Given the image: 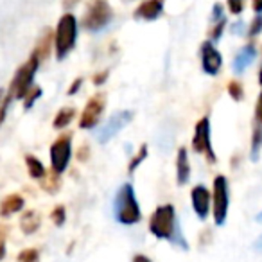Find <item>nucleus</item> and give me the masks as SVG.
I'll return each instance as SVG.
<instances>
[{"instance_id": "obj_17", "label": "nucleus", "mask_w": 262, "mask_h": 262, "mask_svg": "<svg viewBox=\"0 0 262 262\" xmlns=\"http://www.w3.org/2000/svg\"><path fill=\"white\" fill-rule=\"evenodd\" d=\"M226 26V18L225 13H223V6L215 4L214 9H212V27H210V41H217L219 38L223 36V31H225Z\"/></svg>"}, {"instance_id": "obj_34", "label": "nucleus", "mask_w": 262, "mask_h": 262, "mask_svg": "<svg viewBox=\"0 0 262 262\" xmlns=\"http://www.w3.org/2000/svg\"><path fill=\"white\" fill-rule=\"evenodd\" d=\"M106 79H108V70H102V72H97L94 77H92V81H94V84H97V86H101V84L106 83Z\"/></svg>"}, {"instance_id": "obj_35", "label": "nucleus", "mask_w": 262, "mask_h": 262, "mask_svg": "<svg viewBox=\"0 0 262 262\" xmlns=\"http://www.w3.org/2000/svg\"><path fill=\"white\" fill-rule=\"evenodd\" d=\"M81 84H83V79H81V77H77V79H74L72 86L69 88V95H74V94H76V92L81 88Z\"/></svg>"}, {"instance_id": "obj_4", "label": "nucleus", "mask_w": 262, "mask_h": 262, "mask_svg": "<svg viewBox=\"0 0 262 262\" xmlns=\"http://www.w3.org/2000/svg\"><path fill=\"white\" fill-rule=\"evenodd\" d=\"M40 67V61L38 58H34L31 54V58L16 70L15 77L11 79V84H9V90H8V97L13 99H24L26 94L34 86L33 81H34V76H36V70Z\"/></svg>"}, {"instance_id": "obj_37", "label": "nucleus", "mask_w": 262, "mask_h": 262, "mask_svg": "<svg viewBox=\"0 0 262 262\" xmlns=\"http://www.w3.org/2000/svg\"><path fill=\"white\" fill-rule=\"evenodd\" d=\"M77 157H79V160H81V162L86 160V157H88V147H86V146L81 147V149L77 151Z\"/></svg>"}, {"instance_id": "obj_8", "label": "nucleus", "mask_w": 262, "mask_h": 262, "mask_svg": "<svg viewBox=\"0 0 262 262\" xmlns=\"http://www.w3.org/2000/svg\"><path fill=\"white\" fill-rule=\"evenodd\" d=\"M192 147L196 153L205 155L210 164H215V153L212 149V142H210V119L208 117H203L196 124V129H194V137H192Z\"/></svg>"}, {"instance_id": "obj_26", "label": "nucleus", "mask_w": 262, "mask_h": 262, "mask_svg": "<svg viewBox=\"0 0 262 262\" xmlns=\"http://www.w3.org/2000/svg\"><path fill=\"white\" fill-rule=\"evenodd\" d=\"M16 262H40V253L34 248H27V250L20 251Z\"/></svg>"}, {"instance_id": "obj_23", "label": "nucleus", "mask_w": 262, "mask_h": 262, "mask_svg": "<svg viewBox=\"0 0 262 262\" xmlns=\"http://www.w3.org/2000/svg\"><path fill=\"white\" fill-rule=\"evenodd\" d=\"M262 149V126L255 124L253 133H251V160H257Z\"/></svg>"}, {"instance_id": "obj_33", "label": "nucleus", "mask_w": 262, "mask_h": 262, "mask_svg": "<svg viewBox=\"0 0 262 262\" xmlns=\"http://www.w3.org/2000/svg\"><path fill=\"white\" fill-rule=\"evenodd\" d=\"M255 120H257V124H260L262 126V92L258 94L257 106H255Z\"/></svg>"}, {"instance_id": "obj_36", "label": "nucleus", "mask_w": 262, "mask_h": 262, "mask_svg": "<svg viewBox=\"0 0 262 262\" xmlns=\"http://www.w3.org/2000/svg\"><path fill=\"white\" fill-rule=\"evenodd\" d=\"M251 8H253V11L257 13V15H260L262 13V0H251Z\"/></svg>"}, {"instance_id": "obj_18", "label": "nucleus", "mask_w": 262, "mask_h": 262, "mask_svg": "<svg viewBox=\"0 0 262 262\" xmlns=\"http://www.w3.org/2000/svg\"><path fill=\"white\" fill-rule=\"evenodd\" d=\"M24 205H26V201L20 194H8L4 200L0 201V215L8 217V215L16 214V212L22 210Z\"/></svg>"}, {"instance_id": "obj_32", "label": "nucleus", "mask_w": 262, "mask_h": 262, "mask_svg": "<svg viewBox=\"0 0 262 262\" xmlns=\"http://www.w3.org/2000/svg\"><path fill=\"white\" fill-rule=\"evenodd\" d=\"M6 233H8L6 226H0V260H2L6 255Z\"/></svg>"}, {"instance_id": "obj_15", "label": "nucleus", "mask_w": 262, "mask_h": 262, "mask_svg": "<svg viewBox=\"0 0 262 262\" xmlns=\"http://www.w3.org/2000/svg\"><path fill=\"white\" fill-rule=\"evenodd\" d=\"M52 43H54V34H52L51 29H45L43 33H41V36L38 38L36 45H34V51H33V56L34 58H38V61H45V59L49 58V54H51V47Z\"/></svg>"}, {"instance_id": "obj_6", "label": "nucleus", "mask_w": 262, "mask_h": 262, "mask_svg": "<svg viewBox=\"0 0 262 262\" xmlns=\"http://www.w3.org/2000/svg\"><path fill=\"white\" fill-rule=\"evenodd\" d=\"M72 157V135L63 133L52 142L51 146V167L56 174H61L67 171Z\"/></svg>"}, {"instance_id": "obj_12", "label": "nucleus", "mask_w": 262, "mask_h": 262, "mask_svg": "<svg viewBox=\"0 0 262 262\" xmlns=\"http://www.w3.org/2000/svg\"><path fill=\"white\" fill-rule=\"evenodd\" d=\"M190 201H192V208L200 219H207L208 212H210L212 205V194L208 192L207 187L196 185L190 192Z\"/></svg>"}, {"instance_id": "obj_11", "label": "nucleus", "mask_w": 262, "mask_h": 262, "mask_svg": "<svg viewBox=\"0 0 262 262\" xmlns=\"http://www.w3.org/2000/svg\"><path fill=\"white\" fill-rule=\"evenodd\" d=\"M223 65V56L221 52L215 49V45L212 41H205L201 45V67L203 72L208 76H217Z\"/></svg>"}, {"instance_id": "obj_10", "label": "nucleus", "mask_w": 262, "mask_h": 262, "mask_svg": "<svg viewBox=\"0 0 262 262\" xmlns=\"http://www.w3.org/2000/svg\"><path fill=\"white\" fill-rule=\"evenodd\" d=\"M131 120H133V112H129V110L117 112L113 117H110V120L104 124V127L101 129V133H99V142H101V144L110 142V140H112L113 137L119 133V131H122L124 127L131 122Z\"/></svg>"}, {"instance_id": "obj_42", "label": "nucleus", "mask_w": 262, "mask_h": 262, "mask_svg": "<svg viewBox=\"0 0 262 262\" xmlns=\"http://www.w3.org/2000/svg\"><path fill=\"white\" fill-rule=\"evenodd\" d=\"M257 221H258V223H262V212H260V214L257 215Z\"/></svg>"}, {"instance_id": "obj_25", "label": "nucleus", "mask_w": 262, "mask_h": 262, "mask_svg": "<svg viewBox=\"0 0 262 262\" xmlns=\"http://www.w3.org/2000/svg\"><path fill=\"white\" fill-rule=\"evenodd\" d=\"M41 97V88L40 86H33L29 92L26 94V97H24V108L29 110L33 108V104L38 101V99Z\"/></svg>"}, {"instance_id": "obj_19", "label": "nucleus", "mask_w": 262, "mask_h": 262, "mask_svg": "<svg viewBox=\"0 0 262 262\" xmlns=\"http://www.w3.org/2000/svg\"><path fill=\"white\" fill-rule=\"evenodd\" d=\"M40 225H41V217H40V214L34 210H27L26 214L22 215V219H20V228H22V232L27 233V235L36 232V230L40 228Z\"/></svg>"}, {"instance_id": "obj_2", "label": "nucleus", "mask_w": 262, "mask_h": 262, "mask_svg": "<svg viewBox=\"0 0 262 262\" xmlns=\"http://www.w3.org/2000/svg\"><path fill=\"white\" fill-rule=\"evenodd\" d=\"M113 212H115V219L120 225H135L142 217L139 201L135 196V189L131 183H124L120 189L117 190L115 203H113Z\"/></svg>"}, {"instance_id": "obj_31", "label": "nucleus", "mask_w": 262, "mask_h": 262, "mask_svg": "<svg viewBox=\"0 0 262 262\" xmlns=\"http://www.w3.org/2000/svg\"><path fill=\"white\" fill-rule=\"evenodd\" d=\"M226 4H228L230 13H233V15H241V13L244 11V6H246V0H228Z\"/></svg>"}, {"instance_id": "obj_20", "label": "nucleus", "mask_w": 262, "mask_h": 262, "mask_svg": "<svg viewBox=\"0 0 262 262\" xmlns=\"http://www.w3.org/2000/svg\"><path fill=\"white\" fill-rule=\"evenodd\" d=\"M26 165H27V171H29L31 178L41 180L45 174H47V171H45V165L41 164V160H38V158L33 157V155H27V157H26Z\"/></svg>"}, {"instance_id": "obj_5", "label": "nucleus", "mask_w": 262, "mask_h": 262, "mask_svg": "<svg viewBox=\"0 0 262 262\" xmlns=\"http://www.w3.org/2000/svg\"><path fill=\"white\" fill-rule=\"evenodd\" d=\"M113 20V9L106 0H94L83 16V27L88 31H101Z\"/></svg>"}, {"instance_id": "obj_22", "label": "nucleus", "mask_w": 262, "mask_h": 262, "mask_svg": "<svg viewBox=\"0 0 262 262\" xmlns=\"http://www.w3.org/2000/svg\"><path fill=\"white\" fill-rule=\"evenodd\" d=\"M40 182H41V189L49 194H56L59 190V185H61V182H59V174H56L54 171L49 172V174H45Z\"/></svg>"}, {"instance_id": "obj_1", "label": "nucleus", "mask_w": 262, "mask_h": 262, "mask_svg": "<svg viewBox=\"0 0 262 262\" xmlns=\"http://www.w3.org/2000/svg\"><path fill=\"white\" fill-rule=\"evenodd\" d=\"M149 230L157 239L171 241L187 250V243L180 235V225L176 221V210L172 205H162L153 212L149 219Z\"/></svg>"}, {"instance_id": "obj_16", "label": "nucleus", "mask_w": 262, "mask_h": 262, "mask_svg": "<svg viewBox=\"0 0 262 262\" xmlns=\"http://www.w3.org/2000/svg\"><path fill=\"white\" fill-rule=\"evenodd\" d=\"M255 56H257V52H255V45L253 43L244 45V47L235 54V58H233V63H232L233 70H235V72H244L246 67H250L251 63H253Z\"/></svg>"}, {"instance_id": "obj_38", "label": "nucleus", "mask_w": 262, "mask_h": 262, "mask_svg": "<svg viewBox=\"0 0 262 262\" xmlns=\"http://www.w3.org/2000/svg\"><path fill=\"white\" fill-rule=\"evenodd\" d=\"M253 250L255 251H262V235H258V239L253 243Z\"/></svg>"}, {"instance_id": "obj_27", "label": "nucleus", "mask_w": 262, "mask_h": 262, "mask_svg": "<svg viewBox=\"0 0 262 262\" xmlns=\"http://www.w3.org/2000/svg\"><path fill=\"white\" fill-rule=\"evenodd\" d=\"M228 95L235 101H243L244 97V88L239 81H230L228 83Z\"/></svg>"}, {"instance_id": "obj_29", "label": "nucleus", "mask_w": 262, "mask_h": 262, "mask_svg": "<svg viewBox=\"0 0 262 262\" xmlns=\"http://www.w3.org/2000/svg\"><path fill=\"white\" fill-rule=\"evenodd\" d=\"M262 33V15H255V18L250 22L248 27V38H255Z\"/></svg>"}, {"instance_id": "obj_13", "label": "nucleus", "mask_w": 262, "mask_h": 262, "mask_svg": "<svg viewBox=\"0 0 262 262\" xmlns=\"http://www.w3.org/2000/svg\"><path fill=\"white\" fill-rule=\"evenodd\" d=\"M164 0H144L142 4L135 9V18L147 20V22L160 18L162 13H164Z\"/></svg>"}, {"instance_id": "obj_3", "label": "nucleus", "mask_w": 262, "mask_h": 262, "mask_svg": "<svg viewBox=\"0 0 262 262\" xmlns=\"http://www.w3.org/2000/svg\"><path fill=\"white\" fill-rule=\"evenodd\" d=\"M76 38H77V20L72 13H65L59 18L54 33V47H56L58 59L67 58V54L76 47Z\"/></svg>"}, {"instance_id": "obj_40", "label": "nucleus", "mask_w": 262, "mask_h": 262, "mask_svg": "<svg viewBox=\"0 0 262 262\" xmlns=\"http://www.w3.org/2000/svg\"><path fill=\"white\" fill-rule=\"evenodd\" d=\"M133 262H151V260L146 257V255H135V258H133Z\"/></svg>"}, {"instance_id": "obj_21", "label": "nucleus", "mask_w": 262, "mask_h": 262, "mask_svg": "<svg viewBox=\"0 0 262 262\" xmlns=\"http://www.w3.org/2000/svg\"><path fill=\"white\" fill-rule=\"evenodd\" d=\"M74 117H76V110H74V108H70V106H67V108H61L58 113H56L52 126H54L56 129H63V127H67L70 122H72Z\"/></svg>"}, {"instance_id": "obj_9", "label": "nucleus", "mask_w": 262, "mask_h": 262, "mask_svg": "<svg viewBox=\"0 0 262 262\" xmlns=\"http://www.w3.org/2000/svg\"><path fill=\"white\" fill-rule=\"evenodd\" d=\"M104 106H106L104 95L95 94L94 97L86 102L83 113H81V119H79V127H81V129H92V127L97 126L99 120H101L102 112H104Z\"/></svg>"}, {"instance_id": "obj_30", "label": "nucleus", "mask_w": 262, "mask_h": 262, "mask_svg": "<svg viewBox=\"0 0 262 262\" xmlns=\"http://www.w3.org/2000/svg\"><path fill=\"white\" fill-rule=\"evenodd\" d=\"M9 104H11V97H8V94H6V92L0 88V124L4 122Z\"/></svg>"}, {"instance_id": "obj_28", "label": "nucleus", "mask_w": 262, "mask_h": 262, "mask_svg": "<svg viewBox=\"0 0 262 262\" xmlns=\"http://www.w3.org/2000/svg\"><path fill=\"white\" fill-rule=\"evenodd\" d=\"M51 219H52V223H54L56 226H63V223H65V219H67L65 207H63V205H58V207L52 208Z\"/></svg>"}, {"instance_id": "obj_39", "label": "nucleus", "mask_w": 262, "mask_h": 262, "mask_svg": "<svg viewBox=\"0 0 262 262\" xmlns=\"http://www.w3.org/2000/svg\"><path fill=\"white\" fill-rule=\"evenodd\" d=\"M77 2H79V0H63V6H65V8L69 9V8H74V6H76Z\"/></svg>"}, {"instance_id": "obj_14", "label": "nucleus", "mask_w": 262, "mask_h": 262, "mask_svg": "<svg viewBox=\"0 0 262 262\" xmlns=\"http://www.w3.org/2000/svg\"><path fill=\"white\" fill-rule=\"evenodd\" d=\"M190 178V164L187 147H180L176 155V182L178 185H185Z\"/></svg>"}, {"instance_id": "obj_7", "label": "nucleus", "mask_w": 262, "mask_h": 262, "mask_svg": "<svg viewBox=\"0 0 262 262\" xmlns=\"http://www.w3.org/2000/svg\"><path fill=\"white\" fill-rule=\"evenodd\" d=\"M228 180L225 176H215L214 190H212V212H214V221L217 226L225 225L226 215H228Z\"/></svg>"}, {"instance_id": "obj_24", "label": "nucleus", "mask_w": 262, "mask_h": 262, "mask_svg": "<svg viewBox=\"0 0 262 262\" xmlns=\"http://www.w3.org/2000/svg\"><path fill=\"white\" fill-rule=\"evenodd\" d=\"M147 155H149V149H147L146 144H142V146H140V149L137 151V155H133L129 165H127V171H129V174H133V172H135V169L139 167V165L142 164L144 160H146Z\"/></svg>"}, {"instance_id": "obj_41", "label": "nucleus", "mask_w": 262, "mask_h": 262, "mask_svg": "<svg viewBox=\"0 0 262 262\" xmlns=\"http://www.w3.org/2000/svg\"><path fill=\"white\" fill-rule=\"evenodd\" d=\"M258 83H260V86H262V65H260V70H258Z\"/></svg>"}]
</instances>
